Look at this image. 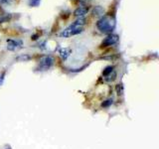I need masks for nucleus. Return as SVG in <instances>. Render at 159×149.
Wrapping results in <instances>:
<instances>
[{
	"mask_svg": "<svg viewBox=\"0 0 159 149\" xmlns=\"http://www.w3.org/2000/svg\"><path fill=\"white\" fill-rule=\"evenodd\" d=\"M4 149H11V147H10L9 145H5V147H4Z\"/></svg>",
	"mask_w": 159,
	"mask_h": 149,
	"instance_id": "6ab92c4d",
	"label": "nucleus"
},
{
	"mask_svg": "<svg viewBox=\"0 0 159 149\" xmlns=\"http://www.w3.org/2000/svg\"><path fill=\"white\" fill-rule=\"evenodd\" d=\"M41 3V0H29V5L31 7H37Z\"/></svg>",
	"mask_w": 159,
	"mask_h": 149,
	"instance_id": "ddd939ff",
	"label": "nucleus"
},
{
	"mask_svg": "<svg viewBox=\"0 0 159 149\" xmlns=\"http://www.w3.org/2000/svg\"><path fill=\"white\" fill-rule=\"evenodd\" d=\"M91 1H92V0H79L80 5H81L82 7H86V6H88Z\"/></svg>",
	"mask_w": 159,
	"mask_h": 149,
	"instance_id": "dca6fc26",
	"label": "nucleus"
},
{
	"mask_svg": "<svg viewBox=\"0 0 159 149\" xmlns=\"http://www.w3.org/2000/svg\"><path fill=\"white\" fill-rule=\"evenodd\" d=\"M4 73H2L1 76H0V86H1V84H2V82H3V80H4Z\"/></svg>",
	"mask_w": 159,
	"mask_h": 149,
	"instance_id": "a211bd4d",
	"label": "nucleus"
},
{
	"mask_svg": "<svg viewBox=\"0 0 159 149\" xmlns=\"http://www.w3.org/2000/svg\"><path fill=\"white\" fill-rule=\"evenodd\" d=\"M116 19L108 15L102 16L97 23L98 29L104 34H112V32L116 28Z\"/></svg>",
	"mask_w": 159,
	"mask_h": 149,
	"instance_id": "f257e3e1",
	"label": "nucleus"
},
{
	"mask_svg": "<svg viewBox=\"0 0 159 149\" xmlns=\"http://www.w3.org/2000/svg\"><path fill=\"white\" fill-rule=\"evenodd\" d=\"M11 16L6 14V15H2L0 16V23H4V22H8V20H10Z\"/></svg>",
	"mask_w": 159,
	"mask_h": 149,
	"instance_id": "2eb2a0df",
	"label": "nucleus"
},
{
	"mask_svg": "<svg viewBox=\"0 0 159 149\" xmlns=\"http://www.w3.org/2000/svg\"><path fill=\"white\" fill-rule=\"evenodd\" d=\"M16 60L19 61V62H27V61L31 60V56L27 55V54H24V55H20L16 58Z\"/></svg>",
	"mask_w": 159,
	"mask_h": 149,
	"instance_id": "9d476101",
	"label": "nucleus"
},
{
	"mask_svg": "<svg viewBox=\"0 0 159 149\" xmlns=\"http://www.w3.org/2000/svg\"><path fill=\"white\" fill-rule=\"evenodd\" d=\"M71 53H72V50H71L70 48H62L59 51L60 57L63 60H67V59L69 58V56L71 55Z\"/></svg>",
	"mask_w": 159,
	"mask_h": 149,
	"instance_id": "0eeeda50",
	"label": "nucleus"
},
{
	"mask_svg": "<svg viewBox=\"0 0 159 149\" xmlns=\"http://www.w3.org/2000/svg\"><path fill=\"white\" fill-rule=\"evenodd\" d=\"M118 35L116 34H110L106 39L102 41V47H108V46H112L114 44H116L118 42Z\"/></svg>",
	"mask_w": 159,
	"mask_h": 149,
	"instance_id": "20e7f679",
	"label": "nucleus"
},
{
	"mask_svg": "<svg viewBox=\"0 0 159 149\" xmlns=\"http://www.w3.org/2000/svg\"><path fill=\"white\" fill-rule=\"evenodd\" d=\"M6 43H7V49L9 51H15L18 48H20L22 46V42L21 41H15V40L7 39L6 40Z\"/></svg>",
	"mask_w": 159,
	"mask_h": 149,
	"instance_id": "39448f33",
	"label": "nucleus"
},
{
	"mask_svg": "<svg viewBox=\"0 0 159 149\" xmlns=\"http://www.w3.org/2000/svg\"><path fill=\"white\" fill-rule=\"evenodd\" d=\"M114 104V100H112V98H110V100H106V102H104L102 104V108H108V106H112V104Z\"/></svg>",
	"mask_w": 159,
	"mask_h": 149,
	"instance_id": "4468645a",
	"label": "nucleus"
},
{
	"mask_svg": "<svg viewBox=\"0 0 159 149\" xmlns=\"http://www.w3.org/2000/svg\"><path fill=\"white\" fill-rule=\"evenodd\" d=\"M114 66H108V67H106V69L104 70V72H102V76H106V75H108V74H110V73L112 72V71H114Z\"/></svg>",
	"mask_w": 159,
	"mask_h": 149,
	"instance_id": "f8f14e48",
	"label": "nucleus"
},
{
	"mask_svg": "<svg viewBox=\"0 0 159 149\" xmlns=\"http://www.w3.org/2000/svg\"><path fill=\"white\" fill-rule=\"evenodd\" d=\"M89 10H90L89 6H86V7L80 6L79 8H77L74 11V15L76 16V17H83L84 15H86V14L89 12Z\"/></svg>",
	"mask_w": 159,
	"mask_h": 149,
	"instance_id": "423d86ee",
	"label": "nucleus"
},
{
	"mask_svg": "<svg viewBox=\"0 0 159 149\" xmlns=\"http://www.w3.org/2000/svg\"><path fill=\"white\" fill-rule=\"evenodd\" d=\"M116 71H112V72L110 73V74L104 76V80L106 82H108V83H110V82H114V80H116Z\"/></svg>",
	"mask_w": 159,
	"mask_h": 149,
	"instance_id": "1a4fd4ad",
	"label": "nucleus"
},
{
	"mask_svg": "<svg viewBox=\"0 0 159 149\" xmlns=\"http://www.w3.org/2000/svg\"><path fill=\"white\" fill-rule=\"evenodd\" d=\"M54 65V59L51 56H43L39 61V71H47Z\"/></svg>",
	"mask_w": 159,
	"mask_h": 149,
	"instance_id": "7ed1b4c3",
	"label": "nucleus"
},
{
	"mask_svg": "<svg viewBox=\"0 0 159 149\" xmlns=\"http://www.w3.org/2000/svg\"><path fill=\"white\" fill-rule=\"evenodd\" d=\"M74 24H76V25H78V26H84V25L86 24V19L84 18V17H79L78 19H77L76 21L74 22Z\"/></svg>",
	"mask_w": 159,
	"mask_h": 149,
	"instance_id": "9b49d317",
	"label": "nucleus"
},
{
	"mask_svg": "<svg viewBox=\"0 0 159 149\" xmlns=\"http://www.w3.org/2000/svg\"><path fill=\"white\" fill-rule=\"evenodd\" d=\"M83 32V28L81 26H78V25L74 24L73 23L72 25L66 28L65 30H63L62 32L60 33V36L61 37H64V38H68L71 36H74V35L80 34V33Z\"/></svg>",
	"mask_w": 159,
	"mask_h": 149,
	"instance_id": "f03ea898",
	"label": "nucleus"
},
{
	"mask_svg": "<svg viewBox=\"0 0 159 149\" xmlns=\"http://www.w3.org/2000/svg\"><path fill=\"white\" fill-rule=\"evenodd\" d=\"M104 8H102V6L98 5V6H96V7H94L93 14L95 16H102V15H104Z\"/></svg>",
	"mask_w": 159,
	"mask_h": 149,
	"instance_id": "6e6552de",
	"label": "nucleus"
},
{
	"mask_svg": "<svg viewBox=\"0 0 159 149\" xmlns=\"http://www.w3.org/2000/svg\"><path fill=\"white\" fill-rule=\"evenodd\" d=\"M13 2V0H0V5H9Z\"/></svg>",
	"mask_w": 159,
	"mask_h": 149,
	"instance_id": "f3484780",
	"label": "nucleus"
}]
</instances>
